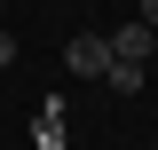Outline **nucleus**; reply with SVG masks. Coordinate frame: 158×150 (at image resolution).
<instances>
[{"label": "nucleus", "instance_id": "nucleus-1", "mask_svg": "<svg viewBox=\"0 0 158 150\" xmlns=\"http://www.w3.org/2000/svg\"><path fill=\"white\" fill-rule=\"evenodd\" d=\"M63 63H71L79 79H103V71H111V40H103V32H79L71 48H63Z\"/></svg>", "mask_w": 158, "mask_h": 150}, {"label": "nucleus", "instance_id": "nucleus-2", "mask_svg": "<svg viewBox=\"0 0 158 150\" xmlns=\"http://www.w3.org/2000/svg\"><path fill=\"white\" fill-rule=\"evenodd\" d=\"M158 56V32H150V24H118V32H111V63H150Z\"/></svg>", "mask_w": 158, "mask_h": 150}, {"label": "nucleus", "instance_id": "nucleus-3", "mask_svg": "<svg viewBox=\"0 0 158 150\" xmlns=\"http://www.w3.org/2000/svg\"><path fill=\"white\" fill-rule=\"evenodd\" d=\"M103 79H111V95H142V87H150V79H142V63H111Z\"/></svg>", "mask_w": 158, "mask_h": 150}, {"label": "nucleus", "instance_id": "nucleus-4", "mask_svg": "<svg viewBox=\"0 0 158 150\" xmlns=\"http://www.w3.org/2000/svg\"><path fill=\"white\" fill-rule=\"evenodd\" d=\"M32 142H40V150H63V119H56V103L40 111V127H32Z\"/></svg>", "mask_w": 158, "mask_h": 150}, {"label": "nucleus", "instance_id": "nucleus-5", "mask_svg": "<svg viewBox=\"0 0 158 150\" xmlns=\"http://www.w3.org/2000/svg\"><path fill=\"white\" fill-rule=\"evenodd\" d=\"M8 63H16V40H8V32H0V71H8Z\"/></svg>", "mask_w": 158, "mask_h": 150}, {"label": "nucleus", "instance_id": "nucleus-6", "mask_svg": "<svg viewBox=\"0 0 158 150\" xmlns=\"http://www.w3.org/2000/svg\"><path fill=\"white\" fill-rule=\"evenodd\" d=\"M135 24H150V32H158V0H142V16H135Z\"/></svg>", "mask_w": 158, "mask_h": 150}, {"label": "nucleus", "instance_id": "nucleus-7", "mask_svg": "<svg viewBox=\"0 0 158 150\" xmlns=\"http://www.w3.org/2000/svg\"><path fill=\"white\" fill-rule=\"evenodd\" d=\"M0 8H8V0H0Z\"/></svg>", "mask_w": 158, "mask_h": 150}]
</instances>
